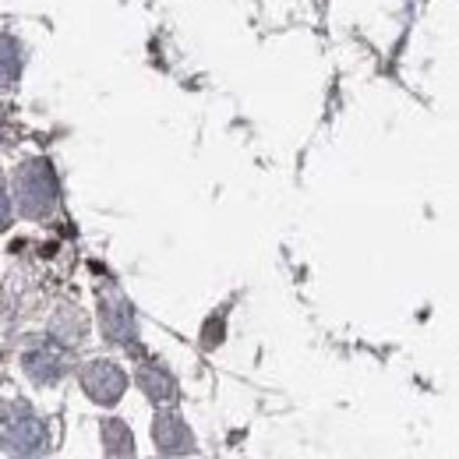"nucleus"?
I'll list each match as a JSON object with an SVG mask.
<instances>
[{
	"mask_svg": "<svg viewBox=\"0 0 459 459\" xmlns=\"http://www.w3.org/2000/svg\"><path fill=\"white\" fill-rule=\"evenodd\" d=\"M14 191H18V205L25 216H47L57 205V180H54L50 163H43V160L25 163L18 170Z\"/></svg>",
	"mask_w": 459,
	"mask_h": 459,
	"instance_id": "1",
	"label": "nucleus"
},
{
	"mask_svg": "<svg viewBox=\"0 0 459 459\" xmlns=\"http://www.w3.org/2000/svg\"><path fill=\"white\" fill-rule=\"evenodd\" d=\"M4 446L14 459H32L47 446V428L25 406H7L4 413Z\"/></svg>",
	"mask_w": 459,
	"mask_h": 459,
	"instance_id": "2",
	"label": "nucleus"
},
{
	"mask_svg": "<svg viewBox=\"0 0 459 459\" xmlns=\"http://www.w3.org/2000/svg\"><path fill=\"white\" fill-rule=\"evenodd\" d=\"M82 389L96 403L110 406V403H117L124 396L127 378H124V371L117 368L114 360H92V364L82 371Z\"/></svg>",
	"mask_w": 459,
	"mask_h": 459,
	"instance_id": "3",
	"label": "nucleus"
},
{
	"mask_svg": "<svg viewBox=\"0 0 459 459\" xmlns=\"http://www.w3.org/2000/svg\"><path fill=\"white\" fill-rule=\"evenodd\" d=\"M152 438H156L160 453H167V456H184V453L195 449V438H191L187 424H184L177 413H156V420H152Z\"/></svg>",
	"mask_w": 459,
	"mask_h": 459,
	"instance_id": "4",
	"label": "nucleus"
},
{
	"mask_svg": "<svg viewBox=\"0 0 459 459\" xmlns=\"http://www.w3.org/2000/svg\"><path fill=\"white\" fill-rule=\"evenodd\" d=\"M100 318H103V333H107L110 340H117V343H127V340H131V333H134V315H131L127 300H124L117 290L100 297Z\"/></svg>",
	"mask_w": 459,
	"mask_h": 459,
	"instance_id": "5",
	"label": "nucleus"
},
{
	"mask_svg": "<svg viewBox=\"0 0 459 459\" xmlns=\"http://www.w3.org/2000/svg\"><path fill=\"white\" fill-rule=\"evenodd\" d=\"M64 353L54 350V346H39V350H29L25 353V371L36 378V382H43V385H50V382H57L60 375H64Z\"/></svg>",
	"mask_w": 459,
	"mask_h": 459,
	"instance_id": "6",
	"label": "nucleus"
},
{
	"mask_svg": "<svg viewBox=\"0 0 459 459\" xmlns=\"http://www.w3.org/2000/svg\"><path fill=\"white\" fill-rule=\"evenodd\" d=\"M103 446L110 459H134V438L124 420H103Z\"/></svg>",
	"mask_w": 459,
	"mask_h": 459,
	"instance_id": "7",
	"label": "nucleus"
},
{
	"mask_svg": "<svg viewBox=\"0 0 459 459\" xmlns=\"http://www.w3.org/2000/svg\"><path fill=\"white\" fill-rule=\"evenodd\" d=\"M138 385H142L156 403L177 400V385H173V378L167 375V371H160V368H142V371H138Z\"/></svg>",
	"mask_w": 459,
	"mask_h": 459,
	"instance_id": "8",
	"label": "nucleus"
},
{
	"mask_svg": "<svg viewBox=\"0 0 459 459\" xmlns=\"http://www.w3.org/2000/svg\"><path fill=\"white\" fill-rule=\"evenodd\" d=\"M223 340V322L216 318V322H209V329H205V346L220 343Z\"/></svg>",
	"mask_w": 459,
	"mask_h": 459,
	"instance_id": "9",
	"label": "nucleus"
}]
</instances>
